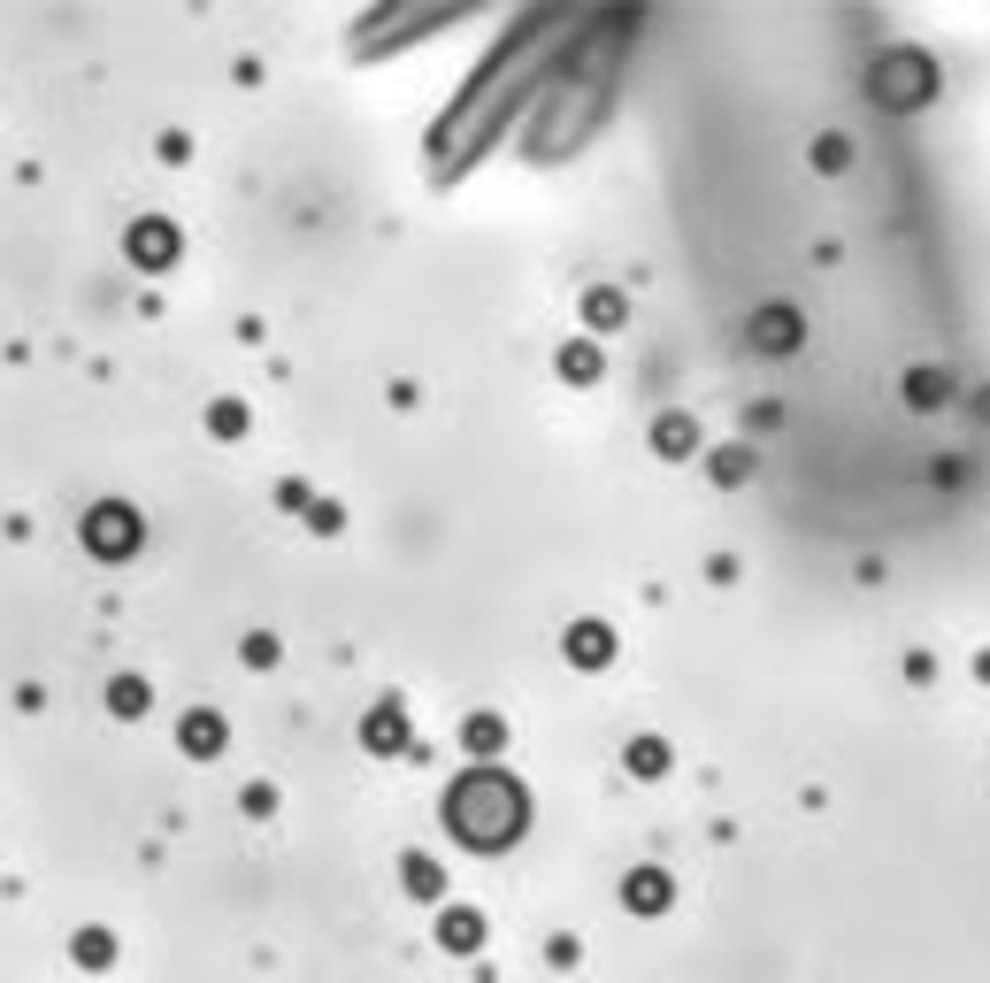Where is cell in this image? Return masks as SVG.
Listing matches in <instances>:
<instances>
[{
  "label": "cell",
  "mask_w": 990,
  "mask_h": 983,
  "mask_svg": "<svg viewBox=\"0 0 990 983\" xmlns=\"http://www.w3.org/2000/svg\"><path fill=\"white\" fill-rule=\"evenodd\" d=\"M139 707H146V692H139V684L123 677V684H116V715H139Z\"/></svg>",
  "instance_id": "obj_4"
},
{
  "label": "cell",
  "mask_w": 990,
  "mask_h": 983,
  "mask_svg": "<svg viewBox=\"0 0 990 983\" xmlns=\"http://www.w3.org/2000/svg\"><path fill=\"white\" fill-rule=\"evenodd\" d=\"M131 254H139V261H169V231H162V223H139V231H131Z\"/></svg>",
  "instance_id": "obj_2"
},
{
  "label": "cell",
  "mask_w": 990,
  "mask_h": 983,
  "mask_svg": "<svg viewBox=\"0 0 990 983\" xmlns=\"http://www.w3.org/2000/svg\"><path fill=\"white\" fill-rule=\"evenodd\" d=\"M185 746H192V753H215V746H223V723H215V715H192V723H185Z\"/></svg>",
  "instance_id": "obj_3"
},
{
  "label": "cell",
  "mask_w": 990,
  "mask_h": 983,
  "mask_svg": "<svg viewBox=\"0 0 990 983\" xmlns=\"http://www.w3.org/2000/svg\"><path fill=\"white\" fill-rule=\"evenodd\" d=\"M85 538H93L101 553H123V546H131V515H123V507H101V515L85 523Z\"/></svg>",
  "instance_id": "obj_1"
}]
</instances>
